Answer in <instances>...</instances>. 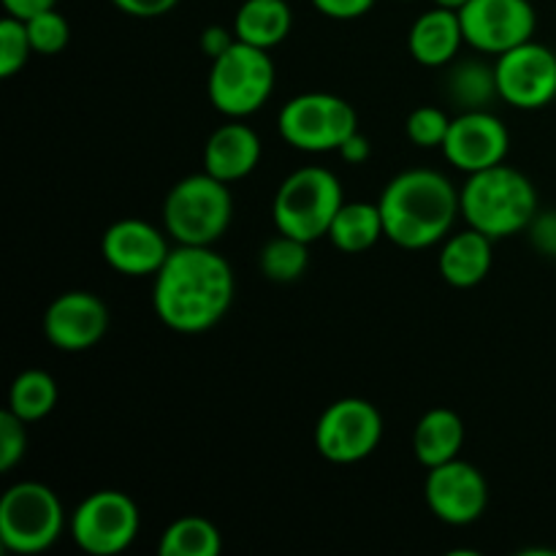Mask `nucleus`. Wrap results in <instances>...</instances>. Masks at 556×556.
<instances>
[{
  "label": "nucleus",
  "mask_w": 556,
  "mask_h": 556,
  "mask_svg": "<svg viewBox=\"0 0 556 556\" xmlns=\"http://www.w3.org/2000/svg\"><path fill=\"white\" fill-rule=\"evenodd\" d=\"M58 5V0H3V9L16 20H30V16L41 14Z\"/></svg>",
  "instance_id": "36"
},
{
  "label": "nucleus",
  "mask_w": 556,
  "mask_h": 556,
  "mask_svg": "<svg viewBox=\"0 0 556 556\" xmlns=\"http://www.w3.org/2000/svg\"><path fill=\"white\" fill-rule=\"evenodd\" d=\"M462 445H465V421L451 407H434L424 413L413 432V454L427 470L459 459Z\"/></svg>",
  "instance_id": "20"
},
{
  "label": "nucleus",
  "mask_w": 556,
  "mask_h": 556,
  "mask_svg": "<svg viewBox=\"0 0 556 556\" xmlns=\"http://www.w3.org/2000/svg\"><path fill=\"white\" fill-rule=\"evenodd\" d=\"M465 43L483 54H505L532 41L538 27L530 0H470L459 11Z\"/></svg>",
  "instance_id": "11"
},
{
  "label": "nucleus",
  "mask_w": 556,
  "mask_h": 556,
  "mask_svg": "<svg viewBox=\"0 0 556 556\" xmlns=\"http://www.w3.org/2000/svg\"><path fill=\"white\" fill-rule=\"evenodd\" d=\"M261 139L250 125L226 123L206 139L204 172L220 182H239L261 163Z\"/></svg>",
  "instance_id": "17"
},
{
  "label": "nucleus",
  "mask_w": 556,
  "mask_h": 556,
  "mask_svg": "<svg viewBox=\"0 0 556 556\" xmlns=\"http://www.w3.org/2000/svg\"><path fill=\"white\" fill-rule=\"evenodd\" d=\"M293 14L286 0H244L233 16V33L239 41L271 49L291 33Z\"/></svg>",
  "instance_id": "21"
},
{
  "label": "nucleus",
  "mask_w": 556,
  "mask_h": 556,
  "mask_svg": "<svg viewBox=\"0 0 556 556\" xmlns=\"http://www.w3.org/2000/svg\"><path fill=\"white\" fill-rule=\"evenodd\" d=\"M527 231H530V242L538 253L546 255V258H556V210H538Z\"/></svg>",
  "instance_id": "31"
},
{
  "label": "nucleus",
  "mask_w": 556,
  "mask_h": 556,
  "mask_svg": "<svg viewBox=\"0 0 556 556\" xmlns=\"http://www.w3.org/2000/svg\"><path fill=\"white\" fill-rule=\"evenodd\" d=\"M141 514L134 500L117 489H101L81 500L71 514L68 530L76 546L90 556H117L136 541Z\"/></svg>",
  "instance_id": "9"
},
{
  "label": "nucleus",
  "mask_w": 556,
  "mask_h": 556,
  "mask_svg": "<svg viewBox=\"0 0 556 556\" xmlns=\"http://www.w3.org/2000/svg\"><path fill=\"white\" fill-rule=\"evenodd\" d=\"M462 43H465V30H462L459 11L440 9V5L418 16L407 36L413 60L427 68H443L454 63Z\"/></svg>",
  "instance_id": "18"
},
{
  "label": "nucleus",
  "mask_w": 556,
  "mask_h": 556,
  "mask_svg": "<svg viewBox=\"0 0 556 556\" xmlns=\"http://www.w3.org/2000/svg\"><path fill=\"white\" fill-rule=\"evenodd\" d=\"M157 552L161 556H217L223 552V535L210 519L182 516L163 530Z\"/></svg>",
  "instance_id": "24"
},
{
  "label": "nucleus",
  "mask_w": 556,
  "mask_h": 556,
  "mask_svg": "<svg viewBox=\"0 0 556 556\" xmlns=\"http://www.w3.org/2000/svg\"><path fill=\"white\" fill-rule=\"evenodd\" d=\"M20 416L11 410L0 413V470L11 472L27 451V432Z\"/></svg>",
  "instance_id": "30"
},
{
  "label": "nucleus",
  "mask_w": 556,
  "mask_h": 556,
  "mask_svg": "<svg viewBox=\"0 0 556 556\" xmlns=\"http://www.w3.org/2000/svg\"><path fill=\"white\" fill-rule=\"evenodd\" d=\"M386 237L402 250H427L454 231L462 215L459 190L445 174L410 168L386 185L380 195Z\"/></svg>",
  "instance_id": "2"
},
{
  "label": "nucleus",
  "mask_w": 556,
  "mask_h": 556,
  "mask_svg": "<svg viewBox=\"0 0 556 556\" xmlns=\"http://www.w3.org/2000/svg\"><path fill=\"white\" fill-rule=\"evenodd\" d=\"M375 3H378V0H313V5L320 14L340 22L362 20L364 14H369V11L375 9Z\"/></svg>",
  "instance_id": "32"
},
{
  "label": "nucleus",
  "mask_w": 556,
  "mask_h": 556,
  "mask_svg": "<svg viewBox=\"0 0 556 556\" xmlns=\"http://www.w3.org/2000/svg\"><path fill=\"white\" fill-rule=\"evenodd\" d=\"M33 54L30 36H27L25 20H16V16H5L0 22V76L11 79L16 71H22L27 65Z\"/></svg>",
  "instance_id": "28"
},
{
  "label": "nucleus",
  "mask_w": 556,
  "mask_h": 556,
  "mask_svg": "<svg viewBox=\"0 0 556 556\" xmlns=\"http://www.w3.org/2000/svg\"><path fill=\"white\" fill-rule=\"evenodd\" d=\"M258 266L266 280L280 282V286L296 282L309 266V242L277 231V237L269 239L261 250Z\"/></svg>",
  "instance_id": "26"
},
{
  "label": "nucleus",
  "mask_w": 556,
  "mask_h": 556,
  "mask_svg": "<svg viewBox=\"0 0 556 556\" xmlns=\"http://www.w3.org/2000/svg\"><path fill=\"white\" fill-rule=\"evenodd\" d=\"M101 255L119 275L155 277L172 255V248L161 228L139 217H125L103 231Z\"/></svg>",
  "instance_id": "16"
},
{
  "label": "nucleus",
  "mask_w": 556,
  "mask_h": 556,
  "mask_svg": "<svg viewBox=\"0 0 556 556\" xmlns=\"http://www.w3.org/2000/svg\"><path fill=\"white\" fill-rule=\"evenodd\" d=\"M424 500H427L434 519L451 527H467L481 519L483 510H486V478L470 462L451 459L427 472Z\"/></svg>",
  "instance_id": "13"
},
{
  "label": "nucleus",
  "mask_w": 556,
  "mask_h": 556,
  "mask_svg": "<svg viewBox=\"0 0 556 556\" xmlns=\"http://www.w3.org/2000/svg\"><path fill=\"white\" fill-rule=\"evenodd\" d=\"M25 25H27V36H30V43H33V52L36 54H47V58H52V54H60L65 47H68L71 25L58 9L41 11V14L25 20Z\"/></svg>",
  "instance_id": "27"
},
{
  "label": "nucleus",
  "mask_w": 556,
  "mask_h": 556,
  "mask_svg": "<svg viewBox=\"0 0 556 556\" xmlns=\"http://www.w3.org/2000/svg\"><path fill=\"white\" fill-rule=\"evenodd\" d=\"M58 405V383L43 369H25L16 375L9 391V410L22 421L33 424L47 418Z\"/></svg>",
  "instance_id": "25"
},
{
  "label": "nucleus",
  "mask_w": 556,
  "mask_h": 556,
  "mask_svg": "<svg viewBox=\"0 0 556 556\" xmlns=\"http://www.w3.org/2000/svg\"><path fill=\"white\" fill-rule=\"evenodd\" d=\"M383 440V416L362 396L337 400L315 424V451L331 465H356L372 456Z\"/></svg>",
  "instance_id": "10"
},
{
  "label": "nucleus",
  "mask_w": 556,
  "mask_h": 556,
  "mask_svg": "<svg viewBox=\"0 0 556 556\" xmlns=\"http://www.w3.org/2000/svg\"><path fill=\"white\" fill-rule=\"evenodd\" d=\"M459 204L467 226L492 239H508L530 228L532 217L538 215V190L527 174L500 163L467 174Z\"/></svg>",
  "instance_id": "3"
},
{
  "label": "nucleus",
  "mask_w": 556,
  "mask_h": 556,
  "mask_svg": "<svg viewBox=\"0 0 556 556\" xmlns=\"http://www.w3.org/2000/svg\"><path fill=\"white\" fill-rule=\"evenodd\" d=\"M233 195L228 182L212 174H190L168 190L163 201V228L177 244L212 248L228 231Z\"/></svg>",
  "instance_id": "4"
},
{
  "label": "nucleus",
  "mask_w": 556,
  "mask_h": 556,
  "mask_svg": "<svg viewBox=\"0 0 556 556\" xmlns=\"http://www.w3.org/2000/svg\"><path fill=\"white\" fill-rule=\"evenodd\" d=\"M386 237L383 212L380 204H369V201H345L340 212L334 215L329 228V239L340 253H367L369 248Z\"/></svg>",
  "instance_id": "22"
},
{
  "label": "nucleus",
  "mask_w": 556,
  "mask_h": 556,
  "mask_svg": "<svg viewBox=\"0 0 556 556\" xmlns=\"http://www.w3.org/2000/svg\"><path fill=\"white\" fill-rule=\"evenodd\" d=\"M337 152H340L342 161L351 163V166H362V163H367L369 155H372V141H369L362 130H356V134H353Z\"/></svg>",
  "instance_id": "35"
},
{
  "label": "nucleus",
  "mask_w": 556,
  "mask_h": 556,
  "mask_svg": "<svg viewBox=\"0 0 556 556\" xmlns=\"http://www.w3.org/2000/svg\"><path fill=\"white\" fill-rule=\"evenodd\" d=\"M123 14L136 16V20H155L166 16L168 11L177 9L179 0H112Z\"/></svg>",
  "instance_id": "33"
},
{
  "label": "nucleus",
  "mask_w": 556,
  "mask_h": 556,
  "mask_svg": "<svg viewBox=\"0 0 556 556\" xmlns=\"http://www.w3.org/2000/svg\"><path fill=\"white\" fill-rule=\"evenodd\" d=\"M492 242L494 239L478 228H467V231L445 237L438 258L443 280L454 288H476L478 282L486 280L494 264Z\"/></svg>",
  "instance_id": "19"
},
{
  "label": "nucleus",
  "mask_w": 556,
  "mask_h": 556,
  "mask_svg": "<svg viewBox=\"0 0 556 556\" xmlns=\"http://www.w3.org/2000/svg\"><path fill=\"white\" fill-rule=\"evenodd\" d=\"M237 41L239 38L233 30H228V27H220V25H210L204 27V33H201V52H204L210 60H215L220 58V54H226Z\"/></svg>",
  "instance_id": "34"
},
{
  "label": "nucleus",
  "mask_w": 556,
  "mask_h": 556,
  "mask_svg": "<svg viewBox=\"0 0 556 556\" xmlns=\"http://www.w3.org/2000/svg\"><path fill=\"white\" fill-rule=\"evenodd\" d=\"M494 71L500 98L508 106L535 112L556 98V54L543 43L527 41L508 49L497 58Z\"/></svg>",
  "instance_id": "12"
},
{
  "label": "nucleus",
  "mask_w": 556,
  "mask_h": 556,
  "mask_svg": "<svg viewBox=\"0 0 556 556\" xmlns=\"http://www.w3.org/2000/svg\"><path fill=\"white\" fill-rule=\"evenodd\" d=\"M467 3H470V0H434V5H440V9H451V11H462Z\"/></svg>",
  "instance_id": "37"
},
{
  "label": "nucleus",
  "mask_w": 556,
  "mask_h": 556,
  "mask_svg": "<svg viewBox=\"0 0 556 556\" xmlns=\"http://www.w3.org/2000/svg\"><path fill=\"white\" fill-rule=\"evenodd\" d=\"M275 63L269 49L237 41L226 54L212 60L206 96L220 114L233 119L250 117L269 101L275 90Z\"/></svg>",
  "instance_id": "6"
},
{
  "label": "nucleus",
  "mask_w": 556,
  "mask_h": 556,
  "mask_svg": "<svg viewBox=\"0 0 556 556\" xmlns=\"http://www.w3.org/2000/svg\"><path fill=\"white\" fill-rule=\"evenodd\" d=\"M345 204L342 185L329 168L304 166L288 174L271 201V220L277 231L313 244L329 237V228L340 206Z\"/></svg>",
  "instance_id": "5"
},
{
  "label": "nucleus",
  "mask_w": 556,
  "mask_h": 556,
  "mask_svg": "<svg viewBox=\"0 0 556 556\" xmlns=\"http://www.w3.org/2000/svg\"><path fill=\"white\" fill-rule=\"evenodd\" d=\"M63 527V505L43 483H14L0 500V541L11 554L47 552L60 541Z\"/></svg>",
  "instance_id": "7"
},
{
  "label": "nucleus",
  "mask_w": 556,
  "mask_h": 556,
  "mask_svg": "<svg viewBox=\"0 0 556 556\" xmlns=\"http://www.w3.org/2000/svg\"><path fill=\"white\" fill-rule=\"evenodd\" d=\"M510 150V134L486 109L481 112H462L451 119L448 139L443 144L445 161L465 174L483 172L505 163Z\"/></svg>",
  "instance_id": "15"
},
{
  "label": "nucleus",
  "mask_w": 556,
  "mask_h": 556,
  "mask_svg": "<svg viewBox=\"0 0 556 556\" xmlns=\"http://www.w3.org/2000/svg\"><path fill=\"white\" fill-rule=\"evenodd\" d=\"M152 307L177 334L215 329L233 304L237 280L228 261L212 248L177 244L152 277Z\"/></svg>",
  "instance_id": "1"
},
{
  "label": "nucleus",
  "mask_w": 556,
  "mask_h": 556,
  "mask_svg": "<svg viewBox=\"0 0 556 556\" xmlns=\"http://www.w3.org/2000/svg\"><path fill=\"white\" fill-rule=\"evenodd\" d=\"M445 96L462 109V112H481L494 98L497 90V71L483 60H459L451 63V74L445 79Z\"/></svg>",
  "instance_id": "23"
},
{
  "label": "nucleus",
  "mask_w": 556,
  "mask_h": 556,
  "mask_svg": "<svg viewBox=\"0 0 556 556\" xmlns=\"http://www.w3.org/2000/svg\"><path fill=\"white\" fill-rule=\"evenodd\" d=\"M106 331L109 307L90 291L60 293L43 313V334L58 351H90L106 337Z\"/></svg>",
  "instance_id": "14"
},
{
  "label": "nucleus",
  "mask_w": 556,
  "mask_h": 556,
  "mask_svg": "<svg viewBox=\"0 0 556 556\" xmlns=\"http://www.w3.org/2000/svg\"><path fill=\"white\" fill-rule=\"evenodd\" d=\"M277 128L293 150L337 152L358 130V117L334 92H302L282 106Z\"/></svg>",
  "instance_id": "8"
},
{
  "label": "nucleus",
  "mask_w": 556,
  "mask_h": 556,
  "mask_svg": "<svg viewBox=\"0 0 556 556\" xmlns=\"http://www.w3.org/2000/svg\"><path fill=\"white\" fill-rule=\"evenodd\" d=\"M451 130V117L438 106H418L416 112H410L405 123L407 139L413 141L421 150H434L440 147L443 150L445 139H448Z\"/></svg>",
  "instance_id": "29"
}]
</instances>
